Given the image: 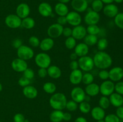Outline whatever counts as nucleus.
<instances>
[{"label": "nucleus", "instance_id": "f257e3e1", "mask_svg": "<svg viewBox=\"0 0 123 122\" xmlns=\"http://www.w3.org/2000/svg\"><path fill=\"white\" fill-rule=\"evenodd\" d=\"M94 67L100 69H106L112 65V58L110 55L104 51H98L93 57Z\"/></svg>", "mask_w": 123, "mask_h": 122}, {"label": "nucleus", "instance_id": "f03ea898", "mask_svg": "<svg viewBox=\"0 0 123 122\" xmlns=\"http://www.w3.org/2000/svg\"><path fill=\"white\" fill-rule=\"evenodd\" d=\"M49 105L54 110H61L66 108L67 99L64 93L58 92L52 94L49 99Z\"/></svg>", "mask_w": 123, "mask_h": 122}, {"label": "nucleus", "instance_id": "7ed1b4c3", "mask_svg": "<svg viewBox=\"0 0 123 122\" xmlns=\"http://www.w3.org/2000/svg\"><path fill=\"white\" fill-rule=\"evenodd\" d=\"M34 61L37 66L39 68H48L51 64L50 56L46 53H38L34 58Z\"/></svg>", "mask_w": 123, "mask_h": 122}, {"label": "nucleus", "instance_id": "20e7f679", "mask_svg": "<svg viewBox=\"0 0 123 122\" xmlns=\"http://www.w3.org/2000/svg\"><path fill=\"white\" fill-rule=\"evenodd\" d=\"M78 62L79 63V68H80V70L84 71L85 72H90L94 67L93 59L87 55L79 57Z\"/></svg>", "mask_w": 123, "mask_h": 122}, {"label": "nucleus", "instance_id": "39448f33", "mask_svg": "<svg viewBox=\"0 0 123 122\" xmlns=\"http://www.w3.org/2000/svg\"><path fill=\"white\" fill-rule=\"evenodd\" d=\"M17 55L19 58L24 61L31 59L34 56V51L30 47L26 45H22L17 49Z\"/></svg>", "mask_w": 123, "mask_h": 122}, {"label": "nucleus", "instance_id": "423d86ee", "mask_svg": "<svg viewBox=\"0 0 123 122\" xmlns=\"http://www.w3.org/2000/svg\"><path fill=\"white\" fill-rule=\"evenodd\" d=\"M99 87L100 93L105 96H109L115 91V84L111 80H105Z\"/></svg>", "mask_w": 123, "mask_h": 122}, {"label": "nucleus", "instance_id": "0eeeda50", "mask_svg": "<svg viewBox=\"0 0 123 122\" xmlns=\"http://www.w3.org/2000/svg\"><path fill=\"white\" fill-rule=\"evenodd\" d=\"M22 19L16 14H8L5 18V23L11 29H17L21 26Z\"/></svg>", "mask_w": 123, "mask_h": 122}, {"label": "nucleus", "instance_id": "6e6552de", "mask_svg": "<svg viewBox=\"0 0 123 122\" xmlns=\"http://www.w3.org/2000/svg\"><path fill=\"white\" fill-rule=\"evenodd\" d=\"M63 26L57 23L52 24L49 26L47 30V33L50 38H59L61 35H62V31H63Z\"/></svg>", "mask_w": 123, "mask_h": 122}, {"label": "nucleus", "instance_id": "1a4fd4ad", "mask_svg": "<svg viewBox=\"0 0 123 122\" xmlns=\"http://www.w3.org/2000/svg\"><path fill=\"white\" fill-rule=\"evenodd\" d=\"M70 96L72 100L79 104L84 101L86 93L85 90L80 87H75L71 91Z\"/></svg>", "mask_w": 123, "mask_h": 122}, {"label": "nucleus", "instance_id": "9d476101", "mask_svg": "<svg viewBox=\"0 0 123 122\" xmlns=\"http://www.w3.org/2000/svg\"><path fill=\"white\" fill-rule=\"evenodd\" d=\"M100 16L99 13L92 10V9L89 10L84 17V21L88 25H97L100 22Z\"/></svg>", "mask_w": 123, "mask_h": 122}, {"label": "nucleus", "instance_id": "9b49d317", "mask_svg": "<svg viewBox=\"0 0 123 122\" xmlns=\"http://www.w3.org/2000/svg\"><path fill=\"white\" fill-rule=\"evenodd\" d=\"M109 78L113 82H118L123 78V68L115 67L109 71Z\"/></svg>", "mask_w": 123, "mask_h": 122}, {"label": "nucleus", "instance_id": "f8f14e48", "mask_svg": "<svg viewBox=\"0 0 123 122\" xmlns=\"http://www.w3.org/2000/svg\"><path fill=\"white\" fill-rule=\"evenodd\" d=\"M67 23L73 26H76L80 25L82 22V17L80 14L75 11L68 12L66 16Z\"/></svg>", "mask_w": 123, "mask_h": 122}, {"label": "nucleus", "instance_id": "ddd939ff", "mask_svg": "<svg viewBox=\"0 0 123 122\" xmlns=\"http://www.w3.org/2000/svg\"><path fill=\"white\" fill-rule=\"evenodd\" d=\"M11 67L17 72H23L26 68H28L26 61L19 57L13 60L11 63Z\"/></svg>", "mask_w": 123, "mask_h": 122}, {"label": "nucleus", "instance_id": "4468645a", "mask_svg": "<svg viewBox=\"0 0 123 122\" xmlns=\"http://www.w3.org/2000/svg\"><path fill=\"white\" fill-rule=\"evenodd\" d=\"M71 6L75 11L83 13L88 9V2L87 0H72Z\"/></svg>", "mask_w": 123, "mask_h": 122}, {"label": "nucleus", "instance_id": "2eb2a0df", "mask_svg": "<svg viewBox=\"0 0 123 122\" xmlns=\"http://www.w3.org/2000/svg\"><path fill=\"white\" fill-rule=\"evenodd\" d=\"M87 35L86 28L81 25L74 26V28L72 29V35L74 39L76 40L83 39Z\"/></svg>", "mask_w": 123, "mask_h": 122}, {"label": "nucleus", "instance_id": "dca6fc26", "mask_svg": "<svg viewBox=\"0 0 123 122\" xmlns=\"http://www.w3.org/2000/svg\"><path fill=\"white\" fill-rule=\"evenodd\" d=\"M30 14V8L26 3H20L18 5L16 9V14L21 19L29 16Z\"/></svg>", "mask_w": 123, "mask_h": 122}, {"label": "nucleus", "instance_id": "f3484780", "mask_svg": "<svg viewBox=\"0 0 123 122\" xmlns=\"http://www.w3.org/2000/svg\"><path fill=\"white\" fill-rule=\"evenodd\" d=\"M103 14L109 18H114L117 15L118 12V8L114 4H106L103 8Z\"/></svg>", "mask_w": 123, "mask_h": 122}, {"label": "nucleus", "instance_id": "a211bd4d", "mask_svg": "<svg viewBox=\"0 0 123 122\" xmlns=\"http://www.w3.org/2000/svg\"><path fill=\"white\" fill-rule=\"evenodd\" d=\"M38 11L40 14L44 17L51 16L53 13L52 6L49 3L45 2L40 4L38 7Z\"/></svg>", "mask_w": 123, "mask_h": 122}, {"label": "nucleus", "instance_id": "6ab92c4d", "mask_svg": "<svg viewBox=\"0 0 123 122\" xmlns=\"http://www.w3.org/2000/svg\"><path fill=\"white\" fill-rule=\"evenodd\" d=\"M83 73L80 69H77L71 72L69 76L70 82L73 85H78L82 82Z\"/></svg>", "mask_w": 123, "mask_h": 122}, {"label": "nucleus", "instance_id": "aec40b11", "mask_svg": "<svg viewBox=\"0 0 123 122\" xmlns=\"http://www.w3.org/2000/svg\"><path fill=\"white\" fill-rule=\"evenodd\" d=\"M91 115L92 118L96 121L104 120L106 116V112L104 109L102 108L99 106H95L91 110Z\"/></svg>", "mask_w": 123, "mask_h": 122}, {"label": "nucleus", "instance_id": "412c9836", "mask_svg": "<svg viewBox=\"0 0 123 122\" xmlns=\"http://www.w3.org/2000/svg\"><path fill=\"white\" fill-rule=\"evenodd\" d=\"M23 94L26 98L30 99H35L38 95V90L33 86L28 85L23 89Z\"/></svg>", "mask_w": 123, "mask_h": 122}, {"label": "nucleus", "instance_id": "4be33fe9", "mask_svg": "<svg viewBox=\"0 0 123 122\" xmlns=\"http://www.w3.org/2000/svg\"><path fill=\"white\" fill-rule=\"evenodd\" d=\"M84 90L86 94L90 96V97L96 96L98 95L100 93L99 85L97 84V83H92L90 84L86 85Z\"/></svg>", "mask_w": 123, "mask_h": 122}, {"label": "nucleus", "instance_id": "5701e85b", "mask_svg": "<svg viewBox=\"0 0 123 122\" xmlns=\"http://www.w3.org/2000/svg\"><path fill=\"white\" fill-rule=\"evenodd\" d=\"M109 101L111 105L118 108L123 105V96L116 92H114L109 96Z\"/></svg>", "mask_w": 123, "mask_h": 122}, {"label": "nucleus", "instance_id": "b1692460", "mask_svg": "<svg viewBox=\"0 0 123 122\" xmlns=\"http://www.w3.org/2000/svg\"><path fill=\"white\" fill-rule=\"evenodd\" d=\"M74 49V52L79 57L86 56L89 52V47L84 43H80L76 44Z\"/></svg>", "mask_w": 123, "mask_h": 122}, {"label": "nucleus", "instance_id": "393cba45", "mask_svg": "<svg viewBox=\"0 0 123 122\" xmlns=\"http://www.w3.org/2000/svg\"><path fill=\"white\" fill-rule=\"evenodd\" d=\"M54 46V41L52 38L48 37L42 39L40 43L39 47L42 51H48L51 50Z\"/></svg>", "mask_w": 123, "mask_h": 122}, {"label": "nucleus", "instance_id": "a878e982", "mask_svg": "<svg viewBox=\"0 0 123 122\" xmlns=\"http://www.w3.org/2000/svg\"><path fill=\"white\" fill-rule=\"evenodd\" d=\"M48 75L53 79H58L61 77L62 71L56 65H50L47 68Z\"/></svg>", "mask_w": 123, "mask_h": 122}, {"label": "nucleus", "instance_id": "bb28decb", "mask_svg": "<svg viewBox=\"0 0 123 122\" xmlns=\"http://www.w3.org/2000/svg\"><path fill=\"white\" fill-rule=\"evenodd\" d=\"M55 13L59 16H66L68 14L69 11H68V8L66 4L61 3L58 2L55 6Z\"/></svg>", "mask_w": 123, "mask_h": 122}, {"label": "nucleus", "instance_id": "cd10ccee", "mask_svg": "<svg viewBox=\"0 0 123 122\" xmlns=\"http://www.w3.org/2000/svg\"><path fill=\"white\" fill-rule=\"evenodd\" d=\"M64 112L61 110H54L49 116V118L52 122H61L63 120Z\"/></svg>", "mask_w": 123, "mask_h": 122}, {"label": "nucleus", "instance_id": "c85d7f7f", "mask_svg": "<svg viewBox=\"0 0 123 122\" xmlns=\"http://www.w3.org/2000/svg\"><path fill=\"white\" fill-rule=\"evenodd\" d=\"M36 22L34 20L33 18L31 17H27L26 18L22 19L21 23V27L24 28L26 29H32L35 26Z\"/></svg>", "mask_w": 123, "mask_h": 122}, {"label": "nucleus", "instance_id": "c756f323", "mask_svg": "<svg viewBox=\"0 0 123 122\" xmlns=\"http://www.w3.org/2000/svg\"><path fill=\"white\" fill-rule=\"evenodd\" d=\"M83 39H84V43L86 44L88 47L93 46L97 44V41H98V37L95 35L88 34Z\"/></svg>", "mask_w": 123, "mask_h": 122}, {"label": "nucleus", "instance_id": "7c9ffc66", "mask_svg": "<svg viewBox=\"0 0 123 122\" xmlns=\"http://www.w3.org/2000/svg\"><path fill=\"white\" fill-rule=\"evenodd\" d=\"M43 89L48 94H54L56 90V86L55 83L52 82H46L43 84Z\"/></svg>", "mask_w": 123, "mask_h": 122}, {"label": "nucleus", "instance_id": "2f4dec72", "mask_svg": "<svg viewBox=\"0 0 123 122\" xmlns=\"http://www.w3.org/2000/svg\"><path fill=\"white\" fill-rule=\"evenodd\" d=\"M79 110L80 112L83 114H88L91 111V106L90 103L86 101H83L82 102L79 103V105H78Z\"/></svg>", "mask_w": 123, "mask_h": 122}, {"label": "nucleus", "instance_id": "473e14b6", "mask_svg": "<svg viewBox=\"0 0 123 122\" xmlns=\"http://www.w3.org/2000/svg\"><path fill=\"white\" fill-rule=\"evenodd\" d=\"M104 7V4L102 2L101 0H94L92 1V4H91V8L92 10L99 13L100 11L103 10Z\"/></svg>", "mask_w": 123, "mask_h": 122}, {"label": "nucleus", "instance_id": "72a5a7b5", "mask_svg": "<svg viewBox=\"0 0 123 122\" xmlns=\"http://www.w3.org/2000/svg\"><path fill=\"white\" fill-rule=\"evenodd\" d=\"M94 80V77L93 74L90 73V72H86L85 74H83L82 82L85 85H88L93 83Z\"/></svg>", "mask_w": 123, "mask_h": 122}, {"label": "nucleus", "instance_id": "f704fd0d", "mask_svg": "<svg viewBox=\"0 0 123 122\" xmlns=\"http://www.w3.org/2000/svg\"><path fill=\"white\" fill-rule=\"evenodd\" d=\"M98 105H99L100 107L104 109L105 110L108 109V108L109 107V106L111 105V103L110 101H109V99L108 98V97L102 96L99 99Z\"/></svg>", "mask_w": 123, "mask_h": 122}, {"label": "nucleus", "instance_id": "c9c22d12", "mask_svg": "<svg viewBox=\"0 0 123 122\" xmlns=\"http://www.w3.org/2000/svg\"><path fill=\"white\" fill-rule=\"evenodd\" d=\"M97 46L98 51H105L108 46V39L105 38H100L97 43Z\"/></svg>", "mask_w": 123, "mask_h": 122}, {"label": "nucleus", "instance_id": "e433bc0d", "mask_svg": "<svg viewBox=\"0 0 123 122\" xmlns=\"http://www.w3.org/2000/svg\"><path fill=\"white\" fill-rule=\"evenodd\" d=\"M86 29L88 34L95 35H98L101 31L100 28L97 25H88Z\"/></svg>", "mask_w": 123, "mask_h": 122}, {"label": "nucleus", "instance_id": "4c0bfd02", "mask_svg": "<svg viewBox=\"0 0 123 122\" xmlns=\"http://www.w3.org/2000/svg\"><path fill=\"white\" fill-rule=\"evenodd\" d=\"M65 46L69 50L74 49L76 45V39H74L73 37H70L66 38L65 41Z\"/></svg>", "mask_w": 123, "mask_h": 122}, {"label": "nucleus", "instance_id": "58836bf2", "mask_svg": "<svg viewBox=\"0 0 123 122\" xmlns=\"http://www.w3.org/2000/svg\"><path fill=\"white\" fill-rule=\"evenodd\" d=\"M114 23L118 28L123 30V13H118L114 17Z\"/></svg>", "mask_w": 123, "mask_h": 122}, {"label": "nucleus", "instance_id": "ea45409f", "mask_svg": "<svg viewBox=\"0 0 123 122\" xmlns=\"http://www.w3.org/2000/svg\"><path fill=\"white\" fill-rule=\"evenodd\" d=\"M66 108L68 111H70V112L75 111L78 108V103L76 102L75 101L73 100H68V101H67V104H66Z\"/></svg>", "mask_w": 123, "mask_h": 122}, {"label": "nucleus", "instance_id": "a19ab883", "mask_svg": "<svg viewBox=\"0 0 123 122\" xmlns=\"http://www.w3.org/2000/svg\"><path fill=\"white\" fill-rule=\"evenodd\" d=\"M105 122H120V119L115 114H109L104 118Z\"/></svg>", "mask_w": 123, "mask_h": 122}, {"label": "nucleus", "instance_id": "79ce46f5", "mask_svg": "<svg viewBox=\"0 0 123 122\" xmlns=\"http://www.w3.org/2000/svg\"><path fill=\"white\" fill-rule=\"evenodd\" d=\"M29 44L32 47H38L40 45V41L39 40L38 38L36 36H31L29 38Z\"/></svg>", "mask_w": 123, "mask_h": 122}, {"label": "nucleus", "instance_id": "37998d69", "mask_svg": "<svg viewBox=\"0 0 123 122\" xmlns=\"http://www.w3.org/2000/svg\"><path fill=\"white\" fill-rule=\"evenodd\" d=\"M35 75L34 71L32 69L30 68H28L23 72V76H24L25 77L27 78L29 80H32V78H34Z\"/></svg>", "mask_w": 123, "mask_h": 122}, {"label": "nucleus", "instance_id": "c03bdc74", "mask_svg": "<svg viewBox=\"0 0 123 122\" xmlns=\"http://www.w3.org/2000/svg\"><path fill=\"white\" fill-rule=\"evenodd\" d=\"M31 83V80H29L27 78L25 77L24 76L21 77L18 80V84L20 86L22 87H25L26 86L30 85V84Z\"/></svg>", "mask_w": 123, "mask_h": 122}, {"label": "nucleus", "instance_id": "a18cd8bd", "mask_svg": "<svg viewBox=\"0 0 123 122\" xmlns=\"http://www.w3.org/2000/svg\"><path fill=\"white\" fill-rule=\"evenodd\" d=\"M98 77L102 80H107L109 79V71L106 69H101L98 72Z\"/></svg>", "mask_w": 123, "mask_h": 122}, {"label": "nucleus", "instance_id": "49530a36", "mask_svg": "<svg viewBox=\"0 0 123 122\" xmlns=\"http://www.w3.org/2000/svg\"><path fill=\"white\" fill-rule=\"evenodd\" d=\"M115 91L116 93L123 96V81H120L115 84Z\"/></svg>", "mask_w": 123, "mask_h": 122}, {"label": "nucleus", "instance_id": "de8ad7c7", "mask_svg": "<svg viewBox=\"0 0 123 122\" xmlns=\"http://www.w3.org/2000/svg\"><path fill=\"white\" fill-rule=\"evenodd\" d=\"M26 118L25 116L21 113H17L13 117V121L14 122H25Z\"/></svg>", "mask_w": 123, "mask_h": 122}, {"label": "nucleus", "instance_id": "09e8293b", "mask_svg": "<svg viewBox=\"0 0 123 122\" xmlns=\"http://www.w3.org/2000/svg\"><path fill=\"white\" fill-rule=\"evenodd\" d=\"M62 35L64 36L65 37H72V29H71L69 27L64 28L63 31H62Z\"/></svg>", "mask_w": 123, "mask_h": 122}, {"label": "nucleus", "instance_id": "8fccbe9b", "mask_svg": "<svg viewBox=\"0 0 123 122\" xmlns=\"http://www.w3.org/2000/svg\"><path fill=\"white\" fill-rule=\"evenodd\" d=\"M22 45V40L21 39H20V38H16V39H14L13 41V42H12V45L16 49H19Z\"/></svg>", "mask_w": 123, "mask_h": 122}, {"label": "nucleus", "instance_id": "3c124183", "mask_svg": "<svg viewBox=\"0 0 123 122\" xmlns=\"http://www.w3.org/2000/svg\"><path fill=\"white\" fill-rule=\"evenodd\" d=\"M38 75L39 77L45 78L48 75V71H47L46 68H39L38 70Z\"/></svg>", "mask_w": 123, "mask_h": 122}, {"label": "nucleus", "instance_id": "603ef678", "mask_svg": "<svg viewBox=\"0 0 123 122\" xmlns=\"http://www.w3.org/2000/svg\"><path fill=\"white\" fill-rule=\"evenodd\" d=\"M115 114L120 120L123 119V106H119L117 108Z\"/></svg>", "mask_w": 123, "mask_h": 122}, {"label": "nucleus", "instance_id": "864d4df0", "mask_svg": "<svg viewBox=\"0 0 123 122\" xmlns=\"http://www.w3.org/2000/svg\"><path fill=\"white\" fill-rule=\"evenodd\" d=\"M69 67L70 69H72V71L79 69V63H78V62L76 61H72L70 63Z\"/></svg>", "mask_w": 123, "mask_h": 122}, {"label": "nucleus", "instance_id": "5fc2aeb1", "mask_svg": "<svg viewBox=\"0 0 123 122\" xmlns=\"http://www.w3.org/2000/svg\"><path fill=\"white\" fill-rule=\"evenodd\" d=\"M57 23L60 24V25H62V26L67 23L66 16H59L57 18Z\"/></svg>", "mask_w": 123, "mask_h": 122}, {"label": "nucleus", "instance_id": "6e6d98bb", "mask_svg": "<svg viewBox=\"0 0 123 122\" xmlns=\"http://www.w3.org/2000/svg\"><path fill=\"white\" fill-rule=\"evenodd\" d=\"M72 114L70 112H64L63 114V120L66 121V122H68L72 119Z\"/></svg>", "mask_w": 123, "mask_h": 122}, {"label": "nucleus", "instance_id": "4d7b16f0", "mask_svg": "<svg viewBox=\"0 0 123 122\" xmlns=\"http://www.w3.org/2000/svg\"><path fill=\"white\" fill-rule=\"evenodd\" d=\"M74 122H88L87 120L84 117H78L76 118Z\"/></svg>", "mask_w": 123, "mask_h": 122}, {"label": "nucleus", "instance_id": "13d9d810", "mask_svg": "<svg viewBox=\"0 0 123 122\" xmlns=\"http://www.w3.org/2000/svg\"><path fill=\"white\" fill-rule=\"evenodd\" d=\"M78 57V56H77L76 54L74 52L72 53L70 55V59L72 60V61H76Z\"/></svg>", "mask_w": 123, "mask_h": 122}, {"label": "nucleus", "instance_id": "bf43d9fd", "mask_svg": "<svg viewBox=\"0 0 123 122\" xmlns=\"http://www.w3.org/2000/svg\"><path fill=\"white\" fill-rule=\"evenodd\" d=\"M103 4H112L114 2V0H101Z\"/></svg>", "mask_w": 123, "mask_h": 122}, {"label": "nucleus", "instance_id": "052dcab7", "mask_svg": "<svg viewBox=\"0 0 123 122\" xmlns=\"http://www.w3.org/2000/svg\"><path fill=\"white\" fill-rule=\"evenodd\" d=\"M59 1V2H61V3L63 4H67L68 2H69L70 1V0H58Z\"/></svg>", "mask_w": 123, "mask_h": 122}, {"label": "nucleus", "instance_id": "680f3d73", "mask_svg": "<svg viewBox=\"0 0 123 122\" xmlns=\"http://www.w3.org/2000/svg\"><path fill=\"white\" fill-rule=\"evenodd\" d=\"M114 2L117 4H121L123 2V0H114Z\"/></svg>", "mask_w": 123, "mask_h": 122}, {"label": "nucleus", "instance_id": "e2e57ef3", "mask_svg": "<svg viewBox=\"0 0 123 122\" xmlns=\"http://www.w3.org/2000/svg\"><path fill=\"white\" fill-rule=\"evenodd\" d=\"M2 84L0 83V92L2 91Z\"/></svg>", "mask_w": 123, "mask_h": 122}, {"label": "nucleus", "instance_id": "0e129e2a", "mask_svg": "<svg viewBox=\"0 0 123 122\" xmlns=\"http://www.w3.org/2000/svg\"><path fill=\"white\" fill-rule=\"evenodd\" d=\"M97 122H105L104 120H98V121H97Z\"/></svg>", "mask_w": 123, "mask_h": 122}, {"label": "nucleus", "instance_id": "69168bd1", "mask_svg": "<svg viewBox=\"0 0 123 122\" xmlns=\"http://www.w3.org/2000/svg\"><path fill=\"white\" fill-rule=\"evenodd\" d=\"M92 1H94V0H92Z\"/></svg>", "mask_w": 123, "mask_h": 122}, {"label": "nucleus", "instance_id": "338daca9", "mask_svg": "<svg viewBox=\"0 0 123 122\" xmlns=\"http://www.w3.org/2000/svg\"></svg>", "mask_w": 123, "mask_h": 122}]
</instances>
